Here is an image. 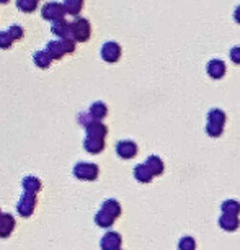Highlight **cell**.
<instances>
[{"label":"cell","mask_w":240,"mask_h":250,"mask_svg":"<svg viewBox=\"0 0 240 250\" xmlns=\"http://www.w3.org/2000/svg\"><path fill=\"white\" fill-rule=\"evenodd\" d=\"M7 31L10 33V36L15 41H20V40H23V36H25V30H23L20 25H10L7 28Z\"/></svg>","instance_id":"19"},{"label":"cell","mask_w":240,"mask_h":250,"mask_svg":"<svg viewBox=\"0 0 240 250\" xmlns=\"http://www.w3.org/2000/svg\"><path fill=\"white\" fill-rule=\"evenodd\" d=\"M46 51L51 54V58H53V59H60V58H64V56L67 54V53H65L62 43H60V40L49 41V43L46 44Z\"/></svg>","instance_id":"8"},{"label":"cell","mask_w":240,"mask_h":250,"mask_svg":"<svg viewBox=\"0 0 240 250\" xmlns=\"http://www.w3.org/2000/svg\"><path fill=\"white\" fill-rule=\"evenodd\" d=\"M15 228V221L10 214H2L0 216V237H7Z\"/></svg>","instance_id":"11"},{"label":"cell","mask_w":240,"mask_h":250,"mask_svg":"<svg viewBox=\"0 0 240 250\" xmlns=\"http://www.w3.org/2000/svg\"><path fill=\"white\" fill-rule=\"evenodd\" d=\"M120 247V235L118 234H106L105 239H103V249L105 250H116Z\"/></svg>","instance_id":"14"},{"label":"cell","mask_w":240,"mask_h":250,"mask_svg":"<svg viewBox=\"0 0 240 250\" xmlns=\"http://www.w3.org/2000/svg\"><path fill=\"white\" fill-rule=\"evenodd\" d=\"M51 31H53V35H56L58 38H69L70 36V23L65 20V18L53 21L51 23Z\"/></svg>","instance_id":"6"},{"label":"cell","mask_w":240,"mask_h":250,"mask_svg":"<svg viewBox=\"0 0 240 250\" xmlns=\"http://www.w3.org/2000/svg\"><path fill=\"white\" fill-rule=\"evenodd\" d=\"M118 154L124 159L133 157V155L136 154V146L133 143H120L118 144Z\"/></svg>","instance_id":"15"},{"label":"cell","mask_w":240,"mask_h":250,"mask_svg":"<svg viewBox=\"0 0 240 250\" xmlns=\"http://www.w3.org/2000/svg\"><path fill=\"white\" fill-rule=\"evenodd\" d=\"M90 23L87 18L82 17H75L74 21H70V38H74L77 43H85L90 38Z\"/></svg>","instance_id":"1"},{"label":"cell","mask_w":240,"mask_h":250,"mask_svg":"<svg viewBox=\"0 0 240 250\" xmlns=\"http://www.w3.org/2000/svg\"><path fill=\"white\" fill-rule=\"evenodd\" d=\"M62 3L65 7V12L74 17H77L83 8V0H64Z\"/></svg>","instance_id":"12"},{"label":"cell","mask_w":240,"mask_h":250,"mask_svg":"<svg viewBox=\"0 0 240 250\" xmlns=\"http://www.w3.org/2000/svg\"><path fill=\"white\" fill-rule=\"evenodd\" d=\"M35 195L33 193H25L20 201V205H18V213L23 214V216H30L33 213V209H35Z\"/></svg>","instance_id":"5"},{"label":"cell","mask_w":240,"mask_h":250,"mask_svg":"<svg viewBox=\"0 0 240 250\" xmlns=\"http://www.w3.org/2000/svg\"><path fill=\"white\" fill-rule=\"evenodd\" d=\"M40 0H17V8L23 13H31L38 8Z\"/></svg>","instance_id":"13"},{"label":"cell","mask_w":240,"mask_h":250,"mask_svg":"<svg viewBox=\"0 0 240 250\" xmlns=\"http://www.w3.org/2000/svg\"><path fill=\"white\" fill-rule=\"evenodd\" d=\"M85 129H87V134L93 136V138H105V134H106V128L98 121L85 123Z\"/></svg>","instance_id":"9"},{"label":"cell","mask_w":240,"mask_h":250,"mask_svg":"<svg viewBox=\"0 0 240 250\" xmlns=\"http://www.w3.org/2000/svg\"><path fill=\"white\" fill-rule=\"evenodd\" d=\"M65 15H67V12H65L64 3H60V2H46L44 5L41 7V17L51 23L62 20Z\"/></svg>","instance_id":"2"},{"label":"cell","mask_w":240,"mask_h":250,"mask_svg":"<svg viewBox=\"0 0 240 250\" xmlns=\"http://www.w3.org/2000/svg\"><path fill=\"white\" fill-rule=\"evenodd\" d=\"M23 187H25L26 193H33V195H35L41 188V183L36 177H26L25 180H23Z\"/></svg>","instance_id":"16"},{"label":"cell","mask_w":240,"mask_h":250,"mask_svg":"<svg viewBox=\"0 0 240 250\" xmlns=\"http://www.w3.org/2000/svg\"><path fill=\"white\" fill-rule=\"evenodd\" d=\"M88 115L93 116V118H103L106 115V106L103 105L101 102L93 103V105L90 106V113H88Z\"/></svg>","instance_id":"17"},{"label":"cell","mask_w":240,"mask_h":250,"mask_svg":"<svg viewBox=\"0 0 240 250\" xmlns=\"http://www.w3.org/2000/svg\"><path fill=\"white\" fill-rule=\"evenodd\" d=\"M83 147H85L90 154H98L103 147H105V143H103V138H93V136H87L85 143H83Z\"/></svg>","instance_id":"10"},{"label":"cell","mask_w":240,"mask_h":250,"mask_svg":"<svg viewBox=\"0 0 240 250\" xmlns=\"http://www.w3.org/2000/svg\"><path fill=\"white\" fill-rule=\"evenodd\" d=\"M120 54H121V49L116 43H105L103 44L101 58L105 59L106 62H115V61H118V58H120Z\"/></svg>","instance_id":"4"},{"label":"cell","mask_w":240,"mask_h":250,"mask_svg":"<svg viewBox=\"0 0 240 250\" xmlns=\"http://www.w3.org/2000/svg\"><path fill=\"white\" fill-rule=\"evenodd\" d=\"M53 58H51V54L48 51H36L35 54H33V62L35 65H38L40 69H48L51 64H53Z\"/></svg>","instance_id":"7"},{"label":"cell","mask_w":240,"mask_h":250,"mask_svg":"<svg viewBox=\"0 0 240 250\" xmlns=\"http://www.w3.org/2000/svg\"><path fill=\"white\" fill-rule=\"evenodd\" d=\"M13 41H15V40L10 36V33H8L7 30L0 31V49H10Z\"/></svg>","instance_id":"18"},{"label":"cell","mask_w":240,"mask_h":250,"mask_svg":"<svg viewBox=\"0 0 240 250\" xmlns=\"http://www.w3.org/2000/svg\"><path fill=\"white\" fill-rule=\"evenodd\" d=\"M60 40V43H62V46H64V49H65V53L67 54H72L74 51H75V43L77 41L74 40V38H59Z\"/></svg>","instance_id":"20"},{"label":"cell","mask_w":240,"mask_h":250,"mask_svg":"<svg viewBox=\"0 0 240 250\" xmlns=\"http://www.w3.org/2000/svg\"><path fill=\"white\" fill-rule=\"evenodd\" d=\"M10 2V0H0V3H2V5H5V3H8Z\"/></svg>","instance_id":"21"},{"label":"cell","mask_w":240,"mask_h":250,"mask_svg":"<svg viewBox=\"0 0 240 250\" xmlns=\"http://www.w3.org/2000/svg\"><path fill=\"white\" fill-rule=\"evenodd\" d=\"M74 175L80 178V180H95L98 175V168L95 164L79 162L74 167Z\"/></svg>","instance_id":"3"}]
</instances>
